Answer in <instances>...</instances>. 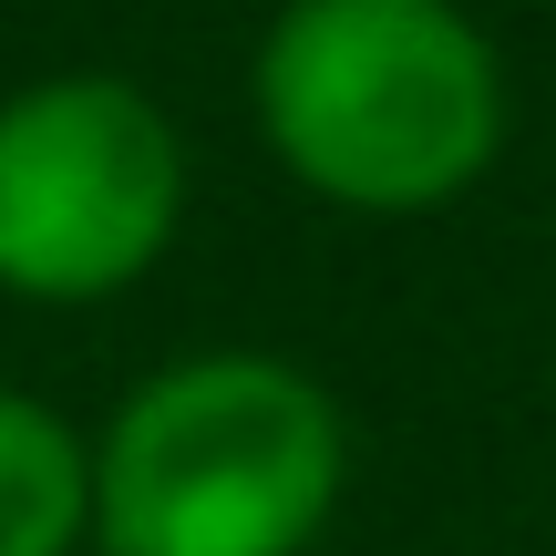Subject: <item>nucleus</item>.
Masks as SVG:
<instances>
[{"label": "nucleus", "instance_id": "f03ea898", "mask_svg": "<svg viewBox=\"0 0 556 556\" xmlns=\"http://www.w3.org/2000/svg\"><path fill=\"white\" fill-rule=\"evenodd\" d=\"M351 475L340 402L278 351H186L93 443L103 556H309Z\"/></svg>", "mask_w": 556, "mask_h": 556}, {"label": "nucleus", "instance_id": "f257e3e1", "mask_svg": "<svg viewBox=\"0 0 556 556\" xmlns=\"http://www.w3.org/2000/svg\"><path fill=\"white\" fill-rule=\"evenodd\" d=\"M248 93L268 155L351 217H433L505 144V62L464 0H289Z\"/></svg>", "mask_w": 556, "mask_h": 556}, {"label": "nucleus", "instance_id": "7ed1b4c3", "mask_svg": "<svg viewBox=\"0 0 556 556\" xmlns=\"http://www.w3.org/2000/svg\"><path fill=\"white\" fill-rule=\"evenodd\" d=\"M186 217V144L124 73H52L0 103V289L93 309L165 258Z\"/></svg>", "mask_w": 556, "mask_h": 556}, {"label": "nucleus", "instance_id": "20e7f679", "mask_svg": "<svg viewBox=\"0 0 556 556\" xmlns=\"http://www.w3.org/2000/svg\"><path fill=\"white\" fill-rule=\"evenodd\" d=\"M93 536V443L31 392H0V556H73Z\"/></svg>", "mask_w": 556, "mask_h": 556}]
</instances>
